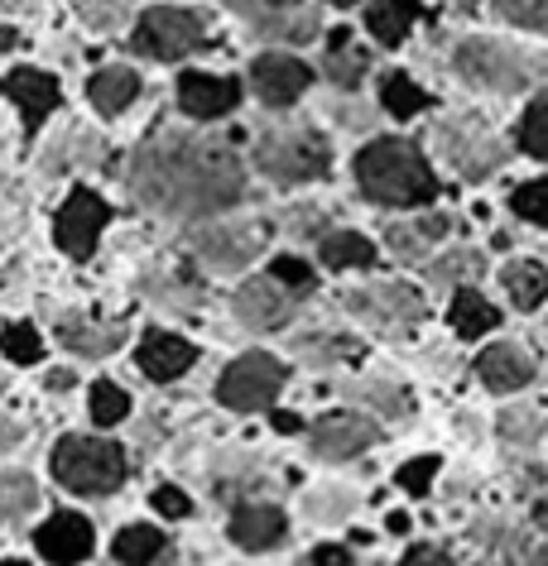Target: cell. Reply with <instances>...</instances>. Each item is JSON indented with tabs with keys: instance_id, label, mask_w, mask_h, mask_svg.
Returning <instances> with one entry per match:
<instances>
[{
	"instance_id": "cell-1",
	"label": "cell",
	"mask_w": 548,
	"mask_h": 566,
	"mask_svg": "<svg viewBox=\"0 0 548 566\" xmlns=\"http://www.w3.org/2000/svg\"><path fill=\"white\" fill-rule=\"evenodd\" d=\"M227 139L231 135L159 130L135 154V197L154 211H168V217H213V211L236 207L246 192V178Z\"/></svg>"
},
{
	"instance_id": "cell-2",
	"label": "cell",
	"mask_w": 548,
	"mask_h": 566,
	"mask_svg": "<svg viewBox=\"0 0 548 566\" xmlns=\"http://www.w3.org/2000/svg\"><path fill=\"white\" fill-rule=\"evenodd\" d=\"M356 178L365 197L385 207H424L438 197V182H433L424 154H418L410 139H375L356 154Z\"/></svg>"
},
{
	"instance_id": "cell-3",
	"label": "cell",
	"mask_w": 548,
	"mask_h": 566,
	"mask_svg": "<svg viewBox=\"0 0 548 566\" xmlns=\"http://www.w3.org/2000/svg\"><path fill=\"white\" fill-rule=\"evenodd\" d=\"M53 475H59V485H68L73 494L102 500V494L121 490L125 451L116 442H102V437H63V442L53 447Z\"/></svg>"
},
{
	"instance_id": "cell-4",
	"label": "cell",
	"mask_w": 548,
	"mask_h": 566,
	"mask_svg": "<svg viewBox=\"0 0 548 566\" xmlns=\"http://www.w3.org/2000/svg\"><path fill=\"white\" fill-rule=\"evenodd\" d=\"M256 164L275 182H313L328 174L332 149H328V139L313 130H270L256 145Z\"/></svg>"
},
{
	"instance_id": "cell-5",
	"label": "cell",
	"mask_w": 548,
	"mask_h": 566,
	"mask_svg": "<svg viewBox=\"0 0 548 566\" xmlns=\"http://www.w3.org/2000/svg\"><path fill=\"white\" fill-rule=\"evenodd\" d=\"M285 379H289V370L275 356H265V350H246V356L231 360V370L221 375L217 399L227 408H236V413H256V408L275 403V394L285 389Z\"/></svg>"
},
{
	"instance_id": "cell-6",
	"label": "cell",
	"mask_w": 548,
	"mask_h": 566,
	"mask_svg": "<svg viewBox=\"0 0 548 566\" xmlns=\"http://www.w3.org/2000/svg\"><path fill=\"white\" fill-rule=\"evenodd\" d=\"M457 73L486 92H519L529 87V63L525 53L496 44V39H467L457 44Z\"/></svg>"
},
{
	"instance_id": "cell-7",
	"label": "cell",
	"mask_w": 548,
	"mask_h": 566,
	"mask_svg": "<svg viewBox=\"0 0 548 566\" xmlns=\"http://www.w3.org/2000/svg\"><path fill=\"white\" fill-rule=\"evenodd\" d=\"M198 44H203V15L178 10V6L149 10L135 30V49L149 53V59H188Z\"/></svg>"
},
{
	"instance_id": "cell-8",
	"label": "cell",
	"mask_w": 548,
	"mask_h": 566,
	"mask_svg": "<svg viewBox=\"0 0 548 566\" xmlns=\"http://www.w3.org/2000/svg\"><path fill=\"white\" fill-rule=\"evenodd\" d=\"M193 250L207 269L236 274L260 254V231H250V226H207V231L193 235Z\"/></svg>"
},
{
	"instance_id": "cell-9",
	"label": "cell",
	"mask_w": 548,
	"mask_h": 566,
	"mask_svg": "<svg viewBox=\"0 0 548 566\" xmlns=\"http://www.w3.org/2000/svg\"><path fill=\"white\" fill-rule=\"evenodd\" d=\"M102 226H106V202L96 192L77 188L63 202V211H59V245L68 254H77V260H87V254L96 250V235H102Z\"/></svg>"
},
{
	"instance_id": "cell-10",
	"label": "cell",
	"mask_w": 548,
	"mask_h": 566,
	"mask_svg": "<svg viewBox=\"0 0 548 566\" xmlns=\"http://www.w3.org/2000/svg\"><path fill=\"white\" fill-rule=\"evenodd\" d=\"M443 149H447V159H453L467 178H486L490 168L500 164V145H496V135H490L482 120L443 125Z\"/></svg>"
},
{
	"instance_id": "cell-11",
	"label": "cell",
	"mask_w": 548,
	"mask_h": 566,
	"mask_svg": "<svg viewBox=\"0 0 548 566\" xmlns=\"http://www.w3.org/2000/svg\"><path fill=\"white\" fill-rule=\"evenodd\" d=\"M293 313V293L279 289V279H250L236 289V317L256 332H270V327H285Z\"/></svg>"
},
{
	"instance_id": "cell-12",
	"label": "cell",
	"mask_w": 548,
	"mask_h": 566,
	"mask_svg": "<svg viewBox=\"0 0 548 566\" xmlns=\"http://www.w3.org/2000/svg\"><path fill=\"white\" fill-rule=\"evenodd\" d=\"M250 87L260 92L265 106H289L299 102L303 87H308V67L299 59H289V53H265L250 67Z\"/></svg>"
},
{
	"instance_id": "cell-13",
	"label": "cell",
	"mask_w": 548,
	"mask_h": 566,
	"mask_svg": "<svg viewBox=\"0 0 548 566\" xmlns=\"http://www.w3.org/2000/svg\"><path fill=\"white\" fill-rule=\"evenodd\" d=\"M371 442H375V422H365L356 413H332L313 428V451L322 461H351Z\"/></svg>"
},
{
	"instance_id": "cell-14",
	"label": "cell",
	"mask_w": 548,
	"mask_h": 566,
	"mask_svg": "<svg viewBox=\"0 0 548 566\" xmlns=\"http://www.w3.org/2000/svg\"><path fill=\"white\" fill-rule=\"evenodd\" d=\"M241 102V87L236 77H207V73H183L178 77V106L198 120H217Z\"/></svg>"
},
{
	"instance_id": "cell-15",
	"label": "cell",
	"mask_w": 548,
	"mask_h": 566,
	"mask_svg": "<svg viewBox=\"0 0 548 566\" xmlns=\"http://www.w3.org/2000/svg\"><path fill=\"white\" fill-rule=\"evenodd\" d=\"M34 543H39V552L53 562V566H73V562H82L92 552V523L82 518V514H53L44 528L34 533Z\"/></svg>"
},
{
	"instance_id": "cell-16",
	"label": "cell",
	"mask_w": 548,
	"mask_h": 566,
	"mask_svg": "<svg viewBox=\"0 0 548 566\" xmlns=\"http://www.w3.org/2000/svg\"><path fill=\"white\" fill-rule=\"evenodd\" d=\"M476 375H482V385H486V389L515 394V389H525L529 379H534V360H529V350H525V346L500 342V346L482 350V360H476Z\"/></svg>"
},
{
	"instance_id": "cell-17",
	"label": "cell",
	"mask_w": 548,
	"mask_h": 566,
	"mask_svg": "<svg viewBox=\"0 0 548 566\" xmlns=\"http://www.w3.org/2000/svg\"><path fill=\"white\" fill-rule=\"evenodd\" d=\"M193 356H198V350L183 342V336H168V332H149L145 342H139V370L149 379H159V385L178 379L193 365Z\"/></svg>"
},
{
	"instance_id": "cell-18",
	"label": "cell",
	"mask_w": 548,
	"mask_h": 566,
	"mask_svg": "<svg viewBox=\"0 0 548 566\" xmlns=\"http://www.w3.org/2000/svg\"><path fill=\"white\" fill-rule=\"evenodd\" d=\"M6 92L20 102V111H24V125H30V130H39L49 111L59 106V82L44 77V73H34V67H20V73H10Z\"/></svg>"
},
{
	"instance_id": "cell-19",
	"label": "cell",
	"mask_w": 548,
	"mask_h": 566,
	"mask_svg": "<svg viewBox=\"0 0 548 566\" xmlns=\"http://www.w3.org/2000/svg\"><path fill=\"white\" fill-rule=\"evenodd\" d=\"M361 317H375V322H418L424 317V298H418L414 289H365L351 298Z\"/></svg>"
},
{
	"instance_id": "cell-20",
	"label": "cell",
	"mask_w": 548,
	"mask_h": 566,
	"mask_svg": "<svg viewBox=\"0 0 548 566\" xmlns=\"http://www.w3.org/2000/svg\"><path fill=\"white\" fill-rule=\"evenodd\" d=\"M231 537L241 543L246 552H265L285 537V514L270 504H241L231 514Z\"/></svg>"
},
{
	"instance_id": "cell-21",
	"label": "cell",
	"mask_w": 548,
	"mask_h": 566,
	"mask_svg": "<svg viewBox=\"0 0 548 566\" xmlns=\"http://www.w3.org/2000/svg\"><path fill=\"white\" fill-rule=\"evenodd\" d=\"M121 327H111V322H87V317H63L59 322V342L68 350H77V356H111V350L121 346Z\"/></svg>"
},
{
	"instance_id": "cell-22",
	"label": "cell",
	"mask_w": 548,
	"mask_h": 566,
	"mask_svg": "<svg viewBox=\"0 0 548 566\" xmlns=\"http://www.w3.org/2000/svg\"><path fill=\"white\" fill-rule=\"evenodd\" d=\"M135 92H139V77L131 67H106V73H96L92 87H87V96L96 102L102 116H121V111L135 102Z\"/></svg>"
},
{
	"instance_id": "cell-23",
	"label": "cell",
	"mask_w": 548,
	"mask_h": 566,
	"mask_svg": "<svg viewBox=\"0 0 548 566\" xmlns=\"http://www.w3.org/2000/svg\"><path fill=\"white\" fill-rule=\"evenodd\" d=\"M414 15H418V0H371L365 24H371V34L381 39V44H400V39L410 34Z\"/></svg>"
},
{
	"instance_id": "cell-24",
	"label": "cell",
	"mask_w": 548,
	"mask_h": 566,
	"mask_svg": "<svg viewBox=\"0 0 548 566\" xmlns=\"http://www.w3.org/2000/svg\"><path fill=\"white\" fill-rule=\"evenodd\" d=\"M505 293L515 298V307H539L548 298V269L544 264H534V260H519L505 269Z\"/></svg>"
},
{
	"instance_id": "cell-25",
	"label": "cell",
	"mask_w": 548,
	"mask_h": 566,
	"mask_svg": "<svg viewBox=\"0 0 548 566\" xmlns=\"http://www.w3.org/2000/svg\"><path fill=\"white\" fill-rule=\"evenodd\" d=\"M164 552V533L149 528V523H131V528L116 533V562L125 566H149Z\"/></svg>"
},
{
	"instance_id": "cell-26",
	"label": "cell",
	"mask_w": 548,
	"mask_h": 566,
	"mask_svg": "<svg viewBox=\"0 0 548 566\" xmlns=\"http://www.w3.org/2000/svg\"><path fill=\"white\" fill-rule=\"evenodd\" d=\"M322 264L328 269H371L375 264V245L365 235H351V231L328 235L322 240Z\"/></svg>"
},
{
	"instance_id": "cell-27",
	"label": "cell",
	"mask_w": 548,
	"mask_h": 566,
	"mask_svg": "<svg viewBox=\"0 0 548 566\" xmlns=\"http://www.w3.org/2000/svg\"><path fill=\"white\" fill-rule=\"evenodd\" d=\"M365 49L351 44V34L347 30H337L332 34V53H328V77L337 82V87H356V82L365 77Z\"/></svg>"
},
{
	"instance_id": "cell-28",
	"label": "cell",
	"mask_w": 548,
	"mask_h": 566,
	"mask_svg": "<svg viewBox=\"0 0 548 566\" xmlns=\"http://www.w3.org/2000/svg\"><path fill=\"white\" fill-rule=\"evenodd\" d=\"M447 317H453V327H457L462 336H482V332H490V327L500 322L496 307H490L482 293H472V289L457 293V298H453V313H447Z\"/></svg>"
},
{
	"instance_id": "cell-29",
	"label": "cell",
	"mask_w": 548,
	"mask_h": 566,
	"mask_svg": "<svg viewBox=\"0 0 548 566\" xmlns=\"http://www.w3.org/2000/svg\"><path fill=\"white\" fill-rule=\"evenodd\" d=\"M39 504V490L24 471H0V518H20Z\"/></svg>"
},
{
	"instance_id": "cell-30",
	"label": "cell",
	"mask_w": 548,
	"mask_h": 566,
	"mask_svg": "<svg viewBox=\"0 0 548 566\" xmlns=\"http://www.w3.org/2000/svg\"><path fill=\"white\" fill-rule=\"evenodd\" d=\"M381 102H385V111L390 116H400V120H410V116H418V111H424V102L428 96L414 87L410 77L404 73H390L385 82H381Z\"/></svg>"
},
{
	"instance_id": "cell-31",
	"label": "cell",
	"mask_w": 548,
	"mask_h": 566,
	"mask_svg": "<svg viewBox=\"0 0 548 566\" xmlns=\"http://www.w3.org/2000/svg\"><path fill=\"white\" fill-rule=\"evenodd\" d=\"M519 145L534 159H548V92L525 111V125H519Z\"/></svg>"
},
{
	"instance_id": "cell-32",
	"label": "cell",
	"mask_w": 548,
	"mask_h": 566,
	"mask_svg": "<svg viewBox=\"0 0 548 566\" xmlns=\"http://www.w3.org/2000/svg\"><path fill=\"white\" fill-rule=\"evenodd\" d=\"M125 413H131V399H125L121 385H111V379H102V385H92V418L102 422V428H111V422H121Z\"/></svg>"
},
{
	"instance_id": "cell-33",
	"label": "cell",
	"mask_w": 548,
	"mask_h": 566,
	"mask_svg": "<svg viewBox=\"0 0 548 566\" xmlns=\"http://www.w3.org/2000/svg\"><path fill=\"white\" fill-rule=\"evenodd\" d=\"M496 15L519 30H548V0H496Z\"/></svg>"
},
{
	"instance_id": "cell-34",
	"label": "cell",
	"mask_w": 548,
	"mask_h": 566,
	"mask_svg": "<svg viewBox=\"0 0 548 566\" xmlns=\"http://www.w3.org/2000/svg\"><path fill=\"white\" fill-rule=\"evenodd\" d=\"M515 217H525L534 226H548V178L515 188Z\"/></svg>"
},
{
	"instance_id": "cell-35",
	"label": "cell",
	"mask_w": 548,
	"mask_h": 566,
	"mask_svg": "<svg viewBox=\"0 0 548 566\" xmlns=\"http://www.w3.org/2000/svg\"><path fill=\"white\" fill-rule=\"evenodd\" d=\"M0 346H6V356L15 360V365H34L39 350H44V346H39V332L24 327V322H20V327H6V332H0Z\"/></svg>"
},
{
	"instance_id": "cell-36",
	"label": "cell",
	"mask_w": 548,
	"mask_h": 566,
	"mask_svg": "<svg viewBox=\"0 0 548 566\" xmlns=\"http://www.w3.org/2000/svg\"><path fill=\"white\" fill-rule=\"evenodd\" d=\"M447 221H424L418 231H390V245L400 250V260H424V240H438Z\"/></svg>"
},
{
	"instance_id": "cell-37",
	"label": "cell",
	"mask_w": 548,
	"mask_h": 566,
	"mask_svg": "<svg viewBox=\"0 0 548 566\" xmlns=\"http://www.w3.org/2000/svg\"><path fill=\"white\" fill-rule=\"evenodd\" d=\"M77 10L92 30H116L125 20V10H131V0H77Z\"/></svg>"
},
{
	"instance_id": "cell-38",
	"label": "cell",
	"mask_w": 548,
	"mask_h": 566,
	"mask_svg": "<svg viewBox=\"0 0 548 566\" xmlns=\"http://www.w3.org/2000/svg\"><path fill=\"white\" fill-rule=\"evenodd\" d=\"M227 6L241 10V15H250V20H256V30H260V24H270L279 15H289V10H299L303 0H227Z\"/></svg>"
},
{
	"instance_id": "cell-39",
	"label": "cell",
	"mask_w": 548,
	"mask_h": 566,
	"mask_svg": "<svg viewBox=\"0 0 548 566\" xmlns=\"http://www.w3.org/2000/svg\"><path fill=\"white\" fill-rule=\"evenodd\" d=\"M433 475H438V457H418V461H410V465H400L395 485H400V490H410V494H428Z\"/></svg>"
},
{
	"instance_id": "cell-40",
	"label": "cell",
	"mask_w": 548,
	"mask_h": 566,
	"mask_svg": "<svg viewBox=\"0 0 548 566\" xmlns=\"http://www.w3.org/2000/svg\"><path fill=\"white\" fill-rule=\"evenodd\" d=\"M275 279L289 283V289H308V283H313V269L303 260H293V254H285V260H275Z\"/></svg>"
},
{
	"instance_id": "cell-41",
	"label": "cell",
	"mask_w": 548,
	"mask_h": 566,
	"mask_svg": "<svg viewBox=\"0 0 548 566\" xmlns=\"http://www.w3.org/2000/svg\"><path fill=\"white\" fill-rule=\"evenodd\" d=\"M361 394H365V399H375V403H385V413H395V418H404V413H410V399H404V389H385V385H365Z\"/></svg>"
},
{
	"instance_id": "cell-42",
	"label": "cell",
	"mask_w": 548,
	"mask_h": 566,
	"mask_svg": "<svg viewBox=\"0 0 548 566\" xmlns=\"http://www.w3.org/2000/svg\"><path fill=\"white\" fill-rule=\"evenodd\" d=\"M154 509H159V514H168V518H183L193 504H188V494H183V490L159 485V490H154Z\"/></svg>"
},
{
	"instance_id": "cell-43",
	"label": "cell",
	"mask_w": 548,
	"mask_h": 566,
	"mask_svg": "<svg viewBox=\"0 0 548 566\" xmlns=\"http://www.w3.org/2000/svg\"><path fill=\"white\" fill-rule=\"evenodd\" d=\"M308 562H313V566H351V552L322 543V547H313V557H308Z\"/></svg>"
},
{
	"instance_id": "cell-44",
	"label": "cell",
	"mask_w": 548,
	"mask_h": 566,
	"mask_svg": "<svg viewBox=\"0 0 548 566\" xmlns=\"http://www.w3.org/2000/svg\"><path fill=\"white\" fill-rule=\"evenodd\" d=\"M400 566H447V552L424 543V547H414V552H410V557H404Z\"/></svg>"
},
{
	"instance_id": "cell-45",
	"label": "cell",
	"mask_w": 548,
	"mask_h": 566,
	"mask_svg": "<svg viewBox=\"0 0 548 566\" xmlns=\"http://www.w3.org/2000/svg\"><path fill=\"white\" fill-rule=\"evenodd\" d=\"M275 428H279V432H299V428H303V422H299V418H293V413H275Z\"/></svg>"
},
{
	"instance_id": "cell-46",
	"label": "cell",
	"mask_w": 548,
	"mask_h": 566,
	"mask_svg": "<svg viewBox=\"0 0 548 566\" xmlns=\"http://www.w3.org/2000/svg\"><path fill=\"white\" fill-rule=\"evenodd\" d=\"M0 442H20V422H6V418H0Z\"/></svg>"
},
{
	"instance_id": "cell-47",
	"label": "cell",
	"mask_w": 548,
	"mask_h": 566,
	"mask_svg": "<svg viewBox=\"0 0 548 566\" xmlns=\"http://www.w3.org/2000/svg\"><path fill=\"white\" fill-rule=\"evenodd\" d=\"M15 39H20V34L10 30V24H0V53H6V49H15Z\"/></svg>"
},
{
	"instance_id": "cell-48",
	"label": "cell",
	"mask_w": 548,
	"mask_h": 566,
	"mask_svg": "<svg viewBox=\"0 0 548 566\" xmlns=\"http://www.w3.org/2000/svg\"><path fill=\"white\" fill-rule=\"evenodd\" d=\"M410 528V514H390V533H404Z\"/></svg>"
},
{
	"instance_id": "cell-49",
	"label": "cell",
	"mask_w": 548,
	"mask_h": 566,
	"mask_svg": "<svg viewBox=\"0 0 548 566\" xmlns=\"http://www.w3.org/2000/svg\"><path fill=\"white\" fill-rule=\"evenodd\" d=\"M534 518H539V528H544V533H548V500H544V504H539V509H534Z\"/></svg>"
},
{
	"instance_id": "cell-50",
	"label": "cell",
	"mask_w": 548,
	"mask_h": 566,
	"mask_svg": "<svg viewBox=\"0 0 548 566\" xmlns=\"http://www.w3.org/2000/svg\"><path fill=\"white\" fill-rule=\"evenodd\" d=\"M529 566H548V552H539V557H534Z\"/></svg>"
},
{
	"instance_id": "cell-51",
	"label": "cell",
	"mask_w": 548,
	"mask_h": 566,
	"mask_svg": "<svg viewBox=\"0 0 548 566\" xmlns=\"http://www.w3.org/2000/svg\"><path fill=\"white\" fill-rule=\"evenodd\" d=\"M0 566H30V562H15V557H6V562H0Z\"/></svg>"
},
{
	"instance_id": "cell-52",
	"label": "cell",
	"mask_w": 548,
	"mask_h": 566,
	"mask_svg": "<svg viewBox=\"0 0 548 566\" xmlns=\"http://www.w3.org/2000/svg\"><path fill=\"white\" fill-rule=\"evenodd\" d=\"M10 6H20V0H0V10H10Z\"/></svg>"
},
{
	"instance_id": "cell-53",
	"label": "cell",
	"mask_w": 548,
	"mask_h": 566,
	"mask_svg": "<svg viewBox=\"0 0 548 566\" xmlns=\"http://www.w3.org/2000/svg\"><path fill=\"white\" fill-rule=\"evenodd\" d=\"M332 6H351V0H332Z\"/></svg>"
},
{
	"instance_id": "cell-54",
	"label": "cell",
	"mask_w": 548,
	"mask_h": 566,
	"mask_svg": "<svg viewBox=\"0 0 548 566\" xmlns=\"http://www.w3.org/2000/svg\"><path fill=\"white\" fill-rule=\"evenodd\" d=\"M303 566H313V562H303Z\"/></svg>"
}]
</instances>
